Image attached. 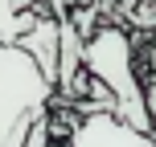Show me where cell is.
<instances>
[{"instance_id": "6da1fadb", "label": "cell", "mask_w": 156, "mask_h": 147, "mask_svg": "<svg viewBox=\"0 0 156 147\" xmlns=\"http://www.w3.org/2000/svg\"><path fill=\"white\" fill-rule=\"evenodd\" d=\"M82 70L111 94L115 102V119L136 131L152 135V110H148V94H144L140 78H136V57H132V37L123 29H94L82 41Z\"/></svg>"}, {"instance_id": "7a4b0ae2", "label": "cell", "mask_w": 156, "mask_h": 147, "mask_svg": "<svg viewBox=\"0 0 156 147\" xmlns=\"http://www.w3.org/2000/svg\"><path fill=\"white\" fill-rule=\"evenodd\" d=\"M54 102V86L37 74V65L16 45H0V147L16 123L45 115Z\"/></svg>"}, {"instance_id": "3957f363", "label": "cell", "mask_w": 156, "mask_h": 147, "mask_svg": "<svg viewBox=\"0 0 156 147\" xmlns=\"http://www.w3.org/2000/svg\"><path fill=\"white\" fill-rule=\"evenodd\" d=\"M70 147H156L152 135L136 131V127L119 123L115 115H82L66 131Z\"/></svg>"}, {"instance_id": "277c9868", "label": "cell", "mask_w": 156, "mask_h": 147, "mask_svg": "<svg viewBox=\"0 0 156 147\" xmlns=\"http://www.w3.org/2000/svg\"><path fill=\"white\" fill-rule=\"evenodd\" d=\"M16 49H21V53L37 65V74L54 86V74H58V16L41 12L37 21H33V29L16 41Z\"/></svg>"}, {"instance_id": "5b68a950", "label": "cell", "mask_w": 156, "mask_h": 147, "mask_svg": "<svg viewBox=\"0 0 156 147\" xmlns=\"http://www.w3.org/2000/svg\"><path fill=\"white\" fill-rule=\"evenodd\" d=\"M45 0H0V45H16L25 33L33 29Z\"/></svg>"}, {"instance_id": "8992f818", "label": "cell", "mask_w": 156, "mask_h": 147, "mask_svg": "<svg viewBox=\"0 0 156 147\" xmlns=\"http://www.w3.org/2000/svg\"><path fill=\"white\" fill-rule=\"evenodd\" d=\"M78 74H82V37L74 33L70 21H58V74H54V86L66 90Z\"/></svg>"}, {"instance_id": "52a82bcc", "label": "cell", "mask_w": 156, "mask_h": 147, "mask_svg": "<svg viewBox=\"0 0 156 147\" xmlns=\"http://www.w3.org/2000/svg\"><path fill=\"white\" fill-rule=\"evenodd\" d=\"M21 147H54V127H49V110L33 119V127H29V135H25V143H21Z\"/></svg>"}, {"instance_id": "ba28073f", "label": "cell", "mask_w": 156, "mask_h": 147, "mask_svg": "<svg viewBox=\"0 0 156 147\" xmlns=\"http://www.w3.org/2000/svg\"><path fill=\"white\" fill-rule=\"evenodd\" d=\"M49 8H54V16H58V21H66V16H70V8H66V0H49Z\"/></svg>"}, {"instance_id": "9c48e42d", "label": "cell", "mask_w": 156, "mask_h": 147, "mask_svg": "<svg viewBox=\"0 0 156 147\" xmlns=\"http://www.w3.org/2000/svg\"><path fill=\"white\" fill-rule=\"evenodd\" d=\"M54 147H70V143H54Z\"/></svg>"}, {"instance_id": "30bf717a", "label": "cell", "mask_w": 156, "mask_h": 147, "mask_svg": "<svg viewBox=\"0 0 156 147\" xmlns=\"http://www.w3.org/2000/svg\"><path fill=\"white\" fill-rule=\"evenodd\" d=\"M152 139H156V131H152Z\"/></svg>"}]
</instances>
